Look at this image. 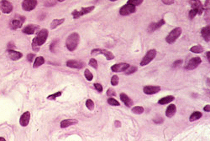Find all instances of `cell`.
I'll return each mask as SVG.
<instances>
[{"label":"cell","instance_id":"cb8c5ba5","mask_svg":"<svg viewBox=\"0 0 210 141\" xmlns=\"http://www.w3.org/2000/svg\"><path fill=\"white\" fill-rule=\"evenodd\" d=\"M174 99H175V97L174 96H172V95H169V96H167V97H164V98H162V99H161L160 100L158 101V103H159V104H167L168 103H171V101L174 100Z\"/></svg>","mask_w":210,"mask_h":141},{"label":"cell","instance_id":"4fadbf2b","mask_svg":"<svg viewBox=\"0 0 210 141\" xmlns=\"http://www.w3.org/2000/svg\"><path fill=\"white\" fill-rule=\"evenodd\" d=\"M24 22V18H22L20 17V19H12L10 22V27L12 29H18L22 27L23 23Z\"/></svg>","mask_w":210,"mask_h":141},{"label":"cell","instance_id":"3957f363","mask_svg":"<svg viewBox=\"0 0 210 141\" xmlns=\"http://www.w3.org/2000/svg\"><path fill=\"white\" fill-rule=\"evenodd\" d=\"M182 32V30L181 28H176V29H174L173 30L171 31L170 33L167 36L166 41L168 43H173L181 36Z\"/></svg>","mask_w":210,"mask_h":141},{"label":"cell","instance_id":"e0dca14e","mask_svg":"<svg viewBox=\"0 0 210 141\" xmlns=\"http://www.w3.org/2000/svg\"><path fill=\"white\" fill-rule=\"evenodd\" d=\"M38 29H39V26L38 25H35V24H29V25H27L23 29V32L24 33H26V34H34Z\"/></svg>","mask_w":210,"mask_h":141},{"label":"cell","instance_id":"ffe728a7","mask_svg":"<svg viewBox=\"0 0 210 141\" xmlns=\"http://www.w3.org/2000/svg\"><path fill=\"white\" fill-rule=\"evenodd\" d=\"M9 57L12 60H18V59H21L23 57V54L21 53L20 52L11 49V50H9Z\"/></svg>","mask_w":210,"mask_h":141},{"label":"cell","instance_id":"d590c367","mask_svg":"<svg viewBox=\"0 0 210 141\" xmlns=\"http://www.w3.org/2000/svg\"><path fill=\"white\" fill-rule=\"evenodd\" d=\"M119 79L117 75H114L111 79V84L113 86H117L119 84Z\"/></svg>","mask_w":210,"mask_h":141},{"label":"cell","instance_id":"9c48e42d","mask_svg":"<svg viewBox=\"0 0 210 141\" xmlns=\"http://www.w3.org/2000/svg\"><path fill=\"white\" fill-rule=\"evenodd\" d=\"M0 10L3 13H10L13 10V5L7 0H1L0 1Z\"/></svg>","mask_w":210,"mask_h":141},{"label":"cell","instance_id":"6da1fadb","mask_svg":"<svg viewBox=\"0 0 210 141\" xmlns=\"http://www.w3.org/2000/svg\"><path fill=\"white\" fill-rule=\"evenodd\" d=\"M47 38H48V30L45 29H41L32 41V49L36 52L39 51L40 46H41L45 43Z\"/></svg>","mask_w":210,"mask_h":141},{"label":"cell","instance_id":"83f0119b","mask_svg":"<svg viewBox=\"0 0 210 141\" xmlns=\"http://www.w3.org/2000/svg\"><path fill=\"white\" fill-rule=\"evenodd\" d=\"M190 51L192 53H200L203 52V48L201 45H195L191 48Z\"/></svg>","mask_w":210,"mask_h":141},{"label":"cell","instance_id":"f546056e","mask_svg":"<svg viewBox=\"0 0 210 141\" xmlns=\"http://www.w3.org/2000/svg\"><path fill=\"white\" fill-rule=\"evenodd\" d=\"M86 106L89 110H94V103L92 100H87L86 101Z\"/></svg>","mask_w":210,"mask_h":141},{"label":"cell","instance_id":"7dc6e473","mask_svg":"<svg viewBox=\"0 0 210 141\" xmlns=\"http://www.w3.org/2000/svg\"><path fill=\"white\" fill-rule=\"evenodd\" d=\"M207 59H208V60H209H209H210V52L209 51L207 53Z\"/></svg>","mask_w":210,"mask_h":141},{"label":"cell","instance_id":"7a4b0ae2","mask_svg":"<svg viewBox=\"0 0 210 141\" xmlns=\"http://www.w3.org/2000/svg\"><path fill=\"white\" fill-rule=\"evenodd\" d=\"M79 41H80V37L77 33H72V34H70L66 41V46L67 49L70 51L75 50L78 46Z\"/></svg>","mask_w":210,"mask_h":141},{"label":"cell","instance_id":"1f68e13d","mask_svg":"<svg viewBox=\"0 0 210 141\" xmlns=\"http://www.w3.org/2000/svg\"><path fill=\"white\" fill-rule=\"evenodd\" d=\"M61 95H62V92H57V93L53 94L51 95H49V96L47 97V100H55L57 97H59V96H61Z\"/></svg>","mask_w":210,"mask_h":141},{"label":"cell","instance_id":"f907efd6","mask_svg":"<svg viewBox=\"0 0 210 141\" xmlns=\"http://www.w3.org/2000/svg\"><path fill=\"white\" fill-rule=\"evenodd\" d=\"M111 2H114V1H116V0H110Z\"/></svg>","mask_w":210,"mask_h":141},{"label":"cell","instance_id":"e575fe53","mask_svg":"<svg viewBox=\"0 0 210 141\" xmlns=\"http://www.w3.org/2000/svg\"><path fill=\"white\" fill-rule=\"evenodd\" d=\"M108 103L110 105H114V106H119V105H120V104L115 99H114V98H109V99L108 100Z\"/></svg>","mask_w":210,"mask_h":141},{"label":"cell","instance_id":"60d3db41","mask_svg":"<svg viewBox=\"0 0 210 141\" xmlns=\"http://www.w3.org/2000/svg\"><path fill=\"white\" fill-rule=\"evenodd\" d=\"M182 63V60H181V59H178V60L175 61V62L173 63V65H172V67H173V68H177V67L180 66V65H181Z\"/></svg>","mask_w":210,"mask_h":141},{"label":"cell","instance_id":"ee69618b","mask_svg":"<svg viewBox=\"0 0 210 141\" xmlns=\"http://www.w3.org/2000/svg\"><path fill=\"white\" fill-rule=\"evenodd\" d=\"M154 122H155V123H157V124L162 123V122H163V119H162V118H159V120H158L155 119V120H154Z\"/></svg>","mask_w":210,"mask_h":141},{"label":"cell","instance_id":"44dd1931","mask_svg":"<svg viewBox=\"0 0 210 141\" xmlns=\"http://www.w3.org/2000/svg\"><path fill=\"white\" fill-rule=\"evenodd\" d=\"M177 112V107L175 104H170L167 107V110H166V115L168 118H171L175 115Z\"/></svg>","mask_w":210,"mask_h":141},{"label":"cell","instance_id":"bcb514c9","mask_svg":"<svg viewBox=\"0 0 210 141\" xmlns=\"http://www.w3.org/2000/svg\"><path fill=\"white\" fill-rule=\"evenodd\" d=\"M115 125H116V127H120V125H121V124L119 122V121H116L115 122Z\"/></svg>","mask_w":210,"mask_h":141},{"label":"cell","instance_id":"9a60e30c","mask_svg":"<svg viewBox=\"0 0 210 141\" xmlns=\"http://www.w3.org/2000/svg\"><path fill=\"white\" fill-rule=\"evenodd\" d=\"M66 66L72 69H83L84 63L77 60H69L66 62Z\"/></svg>","mask_w":210,"mask_h":141},{"label":"cell","instance_id":"277c9868","mask_svg":"<svg viewBox=\"0 0 210 141\" xmlns=\"http://www.w3.org/2000/svg\"><path fill=\"white\" fill-rule=\"evenodd\" d=\"M156 55V51L155 50V49H150V50H149L146 53V56L142 59V60L140 62V65H141V66L147 65L148 63H150L151 61L155 59Z\"/></svg>","mask_w":210,"mask_h":141},{"label":"cell","instance_id":"4dcf8cb0","mask_svg":"<svg viewBox=\"0 0 210 141\" xmlns=\"http://www.w3.org/2000/svg\"><path fill=\"white\" fill-rule=\"evenodd\" d=\"M84 74H85V77H86V79H87V80L88 81L93 80V74L90 72L89 69H85Z\"/></svg>","mask_w":210,"mask_h":141},{"label":"cell","instance_id":"b9f144b4","mask_svg":"<svg viewBox=\"0 0 210 141\" xmlns=\"http://www.w3.org/2000/svg\"><path fill=\"white\" fill-rule=\"evenodd\" d=\"M163 3L167 4V5H171L174 3V0H161Z\"/></svg>","mask_w":210,"mask_h":141},{"label":"cell","instance_id":"c3c4849f","mask_svg":"<svg viewBox=\"0 0 210 141\" xmlns=\"http://www.w3.org/2000/svg\"><path fill=\"white\" fill-rule=\"evenodd\" d=\"M0 140L4 141V140H5V139H4V138H3V137H0Z\"/></svg>","mask_w":210,"mask_h":141},{"label":"cell","instance_id":"f1b7e54d","mask_svg":"<svg viewBox=\"0 0 210 141\" xmlns=\"http://www.w3.org/2000/svg\"><path fill=\"white\" fill-rule=\"evenodd\" d=\"M132 112L135 114H141L144 112V108L142 106H135L132 109Z\"/></svg>","mask_w":210,"mask_h":141},{"label":"cell","instance_id":"d6986e66","mask_svg":"<svg viewBox=\"0 0 210 141\" xmlns=\"http://www.w3.org/2000/svg\"><path fill=\"white\" fill-rule=\"evenodd\" d=\"M120 99L127 107H132L133 106V104H134L133 100L129 97H128V95H126L125 93H122L120 94Z\"/></svg>","mask_w":210,"mask_h":141},{"label":"cell","instance_id":"ac0fdd59","mask_svg":"<svg viewBox=\"0 0 210 141\" xmlns=\"http://www.w3.org/2000/svg\"><path fill=\"white\" fill-rule=\"evenodd\" d=\"M165 23V20L164 19H161V20L157 22V23H151L149 27H148V30L149 32H154L158 29H160L163 24Z\"/></svg>","mask_w":210,"mask_h":141},{"label":"cell","instance_id":"7402d4cb","mask_svg":"<svg viewBox=\"0 0 210 141\" xmlns=\"http://www.w3.org/2000/svg\"><path fill=\"white\" fill-rule=\"evenodd\" d=\"M201 34L203 36V38L204 39V40L206 42H209L210 40V27L206 26L204 27L202 30H201Z\"/></svg>","mask_w":210,"mask_h":141},{"label":"cell","instance_id":"ba28073f","mask_svg":"<svg viewBox=\"0 0 210 141\" xmlns=\"http://www.w3.org/2000/svg\"><path fill=\"white\" fill-rule=\"evenodd\" d=\"M201 63H202V60H201V59H200L199 57L192 58V59L188 61V63H187L185 69H188V70H192V69H196Z\"/></svg>","mask_w":210,"mask_h":141},{"label":"cell","instance_id":"2e32d148","mask_svg":"<svg viewBox=\"0 0 210 141\" xmlns=\"http://www.w3.org/2000/svg\"><path fill=\"white\" fill-rule=\"evenodd\" d=\"M30 120V112H25L20 117V124L22 126H27L29 124V122Z\"/></svg>","mask_w":210,"mask_h":141},{"label":"cell","instance_id":"ab89813d","mask_svg":"<svg viewBox=\"0 0 210 141\" xmlns=\"http://www.w3.org/2000/svg\"><path fill=\"white\" fill-rule=\"evenodd\" d=\"M94 88L97 90L98 91L99 93H101V92L103 91V86H102L100 84H95Z\"/></svg>","mask_w":210,"mask_h":141},{"label":"cell","instance_id":"8992f818","mask_svg":"<svg viewBox=\"0 0 210 141\" xmlns=\"http://www.w3.org/2000/svg\"><path fill=\"white\" fill-rule=\"evenodd\" d=\"M94 9V6H90V7H86V8H83L80 11H77V10H74L72 13V16H73L74 19H78L79 17H81V16H83L85 14H87V13H91L92 11Z\"/></svg>","mask_w":210,"mask_h":141},{"label":"cell","instance_id":"836d02e7","mask_svg":"<svg viewBox=\"0 0 210 141\" xmlns=\"http://www.w3.org/2000/svg\"><path fill=\"white\" fill-rule=\"evenodd\" d=\"M137 70L136 66H129L127 69L125 70L126 74H131L133 73H135Z\"/></svg>","mask_w":210,"mask_h":141},{"label":"cell","instance_id":"7bdbcfd3","mask_svg":"<svg viewBox=\"0 0 210 141\" xmlns=\"http://www.w3.org/2000/svg\"><path fill=\"white\" fill-rule=\"evenodd\" d=\"M35 56V53H30V54L27 55V59L30 61V62H32V61L34 60V57Z\"/></svg>","mask_w":210,"mask_h":141},{"label":"cell","instance_id":"d6a6232c","mask_svg":"<svg viewBox=\"0 0 210 141\" xmlns=\"http://www.w3.org/2000/svg\"><path fill=\"white\" fill-rule=\"evenodd\" d=\"M144 0H129L127 3H129L131 5H134V6H138L140 4H141L143 3Z\"/></svg>","mask_w":210,"mask_h":141},{"label":"cell","instance_id":"f35d334b","mask_svg":"<svg viewBox=\"0 0 210 141\" xmlns=\"http://www.w3.org/2000/svg\"><path fill=\"white\" fill-rule=\"evenodd\" d=\"M107 95L108 96H115L116 94H115V91L114 90H112V89H109V90H108L107 91Z\"/></svg>","mask_w":210,"mask_h":141},{"label":"cell","instance_id":"4316f807","mask_svg":"<svg viewBox=\"0 0 210 141\" xmlns=\"http://www.w3.org/2000/svg\"><path fill=\"white\" fill-rule=\"evenodd\" d=\"M64 21H65V19H54V20L51 22V28L52 29H56L57 26H59V25H61L62 23H63Z\"/></svg>","mask_w":210,"mask_h":141},{"label":"cell","instance_id":"8d00e7d4","mask_svg":"<svg viewBox=\"0 0 210 141\" xmlns=\"http://www.w3.org/2000/svg\"><path fill=\"white\" fill-rule=\"evenodd\" d=\"M89 65L92 66L93 68L96 69H98V62L94 59H90V61H89Z\"/></svg>","mask_w":210,"mask_h":141},{"label":"cell","instance_id":"5bb4252c","mask_svg":"<svg viewBox=\"0 0 210 141\" xmlns=\"http://www.w3.org/2000/svg\"><path fill=\"white\" fill-rule=\"evenodd\" d=\"M144 93L146 94H149V95H151V94H155L158 93L159 91L161 90V87L160 86H153V85H149V86H146L144 88Z\"/></svg>","mask_w":210,"mask_h":141},{"label":"cell","instance_id":"681fc988","mask_svg":"<svg viewBox=\"0 0 210 141\" xmlns=\"http://www.w3.org/2000/svg\"><path fill=\"white\" fill-rule=\"evenodd\" d=\"M58 1H59V2H64L65 0H58Z\"/></svg>","mask_w":210,"mask_h":141},{"label":"cell","instance_id":"30bf717a","mask_svg":"<svg viewBox=\"0 0 210 141\" xmlns=\"http://www.w3.org/2000/svg\"><path fill=\"white\" fill-rule=\"evenodd\" d=\"M36 5V0H24L22 3V8L24 11H31L35 9Z\"/></svg>","mask_w":210,"mask_h":141},{"label":"cell","instance_id":"7c38bea8","mask_svg":"<svg viewBox=\"0 0 210 141\" xmlns=\"http://www.w3.org/2000/svg\"><path fill=\"white\" fill-rule=\"evenodd\" d=\"M129 67V63H117L114 64L111 67V70L115 73H119V72H125V71Z\"/></svg>","mask_w":210,"mask_h":141},{"label":"cell","instance_id":"f6af8a7d","mask_svg":"<svg viewBox=\"0 0 210 141\" xmlns=\"http://www.w3.org/2000/svg\"><path fill=\"white\" fill-rule=\"evenodd\" d=\"M204 111H206V112H209V111H210V106H209V105H206V106L204 107Z\"/></svg>","mask_w":210,"mask_h":141},{"label":"cell","instance_id":"52a82bcc","mask_svg":"<svg viewBox=\"0 0 210 141\" xmlns=\"http://www.w3.org/2000/svg\"><path fill=\"white\" fill-rule=\"evenodd\" d=\"M135 6L131 5L129 3H127L125 5H124L120 9H119V13L123 16H126V15H129L135 12Z\"/></svg>","mask_w":210,"mask_h":141},{"label":"cell","instance_id":"5b68a950","mask_svg":"<svg viewBox=\"0 0 210 141\" xmlns=\"http://www.w3.org/2000/svg\"><path fill=\"white\" fill-rule=\"evenodd\" d=\"M91 54L92 55H98V54H104L105 56V58L107 59V60H112L114 59V55L113 54L112 52L108 50H106V49H93L91 52Z\"/></svg>","mask_w":210,"mask_h":141},{"label":"cell","instance_id":"8fae6325","mask_svg":"<svg viewBox=\"0 0 210 141\" xmlns=\"http://www.w3.org/2000/svg\"><path fill=\"white\" fill-rule=\"evenodd\" d=\"M190 4L192 6V9H195L198 12V14L201 15L203 12V6L202 5V3L199 0H191Z\"/></svg>","mask_w":210,"mask_h":141},{"label":"cell","instance_id":"74e56055","mask_svg":"<svg viewBox=\"0 0 210 141\" xmlns=\"http://www.w3.org/2000/svg\"><path fill=\"white\" fill-rule=\"evenodd\" d=\"M198 14V12L195 10V9H192L190 12H189V17H190V19H192L193 18H195V16Z\"/></svg>","mask_w":210,"mask_h":141},{"label":"cell","instance_id":"603a6c76","mask_svg":"<svg viewBox=\"0 0 210 141\" xmlns=\"http://www.w3.org/2000/svg\"><path fill=\"white\" fill-rule=\"evenodd\" d=\"M77 124V121L75 120H64L61 122V127L62 128H67L71 125H73Z\"/></svg>","mask_w":210,"mask_h":141},{"label":"cell","instance_id":"d4e9b609","mask_svg":"<svg viewBox=\"0 0 210 141\" xmlns=\"http://www.w3.org/2000/svg\"><path fill=\"white\" fill-rule=\"evenodd\" d=\"M201 118H202V113L199 112V111H195V112H193L191 114V116L189 118V120L191 122H194V121L198 120H199Z\"/></svg>","mask_w":210,"mask_h":141},{"label":"cell","instance_id":"484cf974","mask_svg":"<svg viewBox=\"0 0 210 141\" xmlns=\"http://www.w3.org/2000/svg\"><path fill=\"white\" fill-rule=\"evenodd\" d=\"M45 63V59L40 56V57H37L35 60V63H34V68H37V67H40L41 65L44 64Z\"/></svg>","mask_w":210,"mask_h":141}]
</instances>
